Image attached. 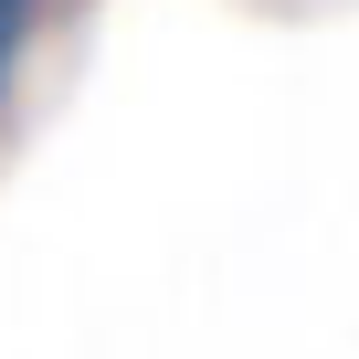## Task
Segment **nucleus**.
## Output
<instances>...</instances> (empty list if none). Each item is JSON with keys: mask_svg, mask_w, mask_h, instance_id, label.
Instances as JSON below:
<instances>
[{"mask_svg": "<svg viewBox=\"0 0 359 359\" xmlns=\"http://www.w3.org/2000/svg\"><path fill=\"white\" fill-rule=\"evenodd\" d=\"M22 32H32V0H0V95L22 74Z\"/></svg>", "mask_w": 359, "mask_h": 359, "instance_id": "obj_1", "label": "nucleus"}]
</instances>
